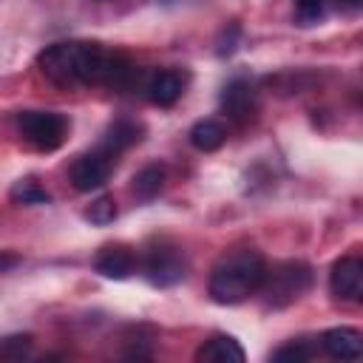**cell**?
Listing matches in <instances>:
<instances>
[{
    "mask_svg": "<svg viewBox=\"0 0 363 363\" xmlns=\"http://www.w3.org/2000/svg\"><path fill=\"white\" fill-rule=\"evenodd\" d=\"M40 71L54 85H108L128 88L136 79V65L99 43H54L37 57Z\"/></svg>",
    "mask_w": 363,
    "mask_h": 363,
    "instance_id": "cell-1",
    "label": "cell"
},
{
    "mask_svg": "<svg viewBox=\"0 0 363 363\" xmlns=\"http://www.w3.org/2000/svg\"><path fill=\"white\" fill-rule=\"evenodd\" d=\"M264 272H267V264H264L261 252H255L250 247L233 250L213 267L207 292L216 303H224V306L241 303L258 292Z\"/></svg>",
    "mask_w": 363,
    "mask_h": 363,
    "instance_id": "cell-2",
    "label": "cell"
},
{
    "mask_svg": "<svg viewBox=\"0 0 363 363\" xmlns=\"http://www.w3.org/2000/svg\"><path fill=\"white\" fill-rule=\"evenodd\" d=\"M312 286V267L303 261H284L264 272L258 292H264L269 306H286L298 301Z\"/></svg>",
    "mask_w": 363,
    "mask_h": 363,
    "instance_id": "cell-3",
    "label": "cell"
},
{
    "mask_svg": "<svg viewBox=\"0 0 363 363\" xmlns=\"http://www.w3.org/2000/svg\"><path fill=\"white\" fill-rule=\"evenodd\" d=\"M17 130L34 150L51 153L65 145L71 122L65 113H57V111H20Z\"/></svg>",
    "mask_w": 363,
    "mask_h": 363,
    "instance_id": "cell-4",
    "label": "cell"
},
{
    "mask_svg": "<svg viewBox=\"0 0 363 363\" xmlns=\"http://www.w3.org/2000/svg\"><path fill=\"white\" fill-rule=\"evenodd\" d=\"M145 275L153 286H173L187 275V258L176 244H156L145 255Z\"/></svg>",
    "mask_w": 363,
    "mask_h": 363,
    "instance_id": "cell-5",
    "label": "cell"
},
{
    "mask_svg": "<svg viewBox=\"0 0 363 363\" xmlns=\"http://www.w3.org/2000/svg\"><path fill=\"white\" fill-rule=\"evenodd\" d=\"M113 170V156L105 153L102 147L91 150V153H82L74 164H71V184L79 190V193H91V190H99L108 176Z\"/></svg>",
    "mask_w": 363,
    "mask_h": 363,
    "instance_id": "cell-6",
    "label": "cell"
},
{
    "mask_svg": "<svg viewBox=\"0 0 363 363\" xmlns=\"http://www.w3.org/2000/svg\"><path fill=\"white\" fill-rule=\"evenodd\" d=\"M221 111L227 119L238 122V125H247L250 119H255L258 113V96H255V88L250 79L244 77H235L224 85L221 91Z\"/></svg>",
    "mask_w": 363,
    "mask_h": 363,
    "instance_id": "cell-7",
    "label": "cell"
},
{
    "mask_svg": "<svg viewBox=\"0 0 363 363\" xmlns=\"http://www.w3.org/2000/svg\"><path fill=\"white\" fill-rule=\"evenodd\" d=\"M329 289L340 301H360L363 295V261L354 255H343L332 264Z\"/></svg>",
    "mask_w": 363,
    "mask_h": 363,
    "instance_id": "cell-8",
    "label": "cell"
},
{
    "mask_svg": "<svg viewBox=\"0 0 363 363\" xmlns=\"http://www.w3.org/2000/svg\"><path fill=\"white\" fill-rule=\"evenodd\" d=\"M94 269L102 278L122 281L136 269V252L128 244H105L94 258Z\"/></svg>",
    "mask_w": 363,
    "mask_h": 363,
    "instance_id": "cell-9",
    "label": "cell"
},
{
    "mask_svg": "<svg viewBox=\"0 0 363 363\" xmlns=\"http://www.w3.org/2000/svg\"><path fill=\"white\" fill-rule=\"evenodd\" d=\"M320 346L335 360H357L360 352H363V337H360L357 329L335 326V329H329V332L320 335Z\"/></svg>",
    "mask_w": 363,
    "mask_h": 363,
    "instance_id": "cell-10",
    "label": "cell"
},
{
    "mask_svg": "<svg viewBox=\"0 0 363 363\" xmlns=\"http://www.w3.org/2000/svg\"><path fill=\"white\" fill-rule=\"evenodd\" d=\"M145 91H147V96H150L153 105L170 108L184 94V74L176 71V68H162V71H156L150 77V82H147Z\"/></svg>",
    "mask_w": 363,
    "mask_h": 363,
    "instance_id": "cell-11",
    "label": "cell"
},
{
    "mask_svg": "<svg viewBox=\"0 0 363 363\" xmlns=\"http://www.w3.org/2000/svg\"><path fill=\"white\" fill-rule=\"evenodd\" d=\"M244 349L233 335H213L196 349L199 363H244Z\"/></svg>",
    "mask_w": 363,
    "mask_h": 363,
    "instance_id": "cell-12",
    "label": "cell"
},
{
    "mask_svg": "<svg viewBox=\"0 0 363 363\" xmlns=\"http://www.w3.org/2000/svg\"><path fill=\"white\" fill-rule=\"evenodd\" d=\"M139 139H142V125H139V122H133V119H116V122L108 125V130H105L99 147L116 159L122 150L133 147Z\"/></svg>",
    "mask_w": 363,
    "mask_h": 363,
    "instance_id": "cell-13",
    "label": "cell"
},
{
    "mask_svg": "<svg viewBox=\"0 0 363 363\" xmlns=\"http://www.w3.org/2000/svg\"><path fill=\"white\" fill-rule=\"evenodd\" d=\"M227 142V128L218 119H199L190 128V145L201 153H213Z\"/></svg>",
    "mask_w": 363,
    "mask_h": 363,
    "instance_id": "cell-14",
    "label": "cell"
},
{
    "mask_svg": "<svg viewBox=\"0 0 363 363\" xmlns=\"http://www.w3.org/2000/svg\"><path fill=\"white\" fill-rule=\"evenodd\" d=\"M162 187H164V167H162V164H145V167L133 176V184H130V190H133V196H136L139 201L156 199V196L162 193Z\"/></svg>",
    "mask_w": 363,
    "mask_h": 363,
    "instance_id": "cell-15",
    "label": "cell"
},
{
    "mask_svg": "<svg viewBox=\"0 0 363 363\" xmlns=\"http://www.w3.org/2000/svg\"><path fill=\"white\" fill-rule=\"evenodd\" d=\"M9 196H11L14 204H48L51 201V193L37 179H20V182H14V187H11Z\"/></svg>",
    "mask_w": 363,
    "mask_h": 363,
    "instance_id": "cell-16",
    "label": "cell"
},
{
    "mask_svg": "<svg viewBox=\"0 0 363 363\" xmlns=\"http://www.w3.org/2000/svg\"><path fill=\"white\" fill-rule=\"evenodd\" d=\"M312 357H315V346L306 340H289L272 352V360L278 363H306Z\"/></svg>",
    "mask_w": 363,
    "mask_h": 363,
    "instance_id": "cell-17",
    "label": "cell"
},
{
    "mask_svg": "<svg viewBox=\"0 0 363 363\" xmlns=\"http://www.w3.org/2000/svg\"><path fill=\"white\" fill-rule=\"evenodd\" d=\"M34 337L31 335H9L0 337V360H23L31 354Z\"/></svg>",
    "mask_w": 363,
    "mask_h": 363,
    "instance_id": "cell-18",
    "label": "cell"
},
{
    "mask_svg": "<svg viewBox=\"0 0 363 363\" xmlns=\"http://www.w3.org/2000/svg\"><path fill=\"white\" fill-rule=\"evenodd\" d=\"M85 218H88L91 224H99V227L111 224V221L116 218V201H113L111 196H99V199L91 201V207L85 210Z\"/></svg>",
    "mask_w": 363,
    "mask_h": 363,
    "instance_id": "cell-19",
    "label": "cell"
},
{
    "mask_svg": "<svg viewBox=\"0 0 363 363\" xmlns=\"http://www.w3.org/2000/svg\"><path fill=\"white\" fill-rule=\"evenodd\" d=\"M326 14V0H295V17L301 26H315Z\"/></svg>",
    "mask_w": 363,
    "mask_h": 363,
    "instance_id": "cell-20",
    "label": "cell"
},
{
    "mask_svg": "<svg viewBox=\"0 0 363 363\" xmlns=\"http://www.w3.org/2000/svg\"><path fill=\"white\" fill-rule=\"evenodd\" d=\"M20 264V255L17 252H9V250H0V272H6V269H11V267H17Z\"/></svg>",
    "mask_w": 363,
    "mask_h": 363,
    "instance_id": "cell-21",
    "label": "cell"
},
{
    "mask_svg": "<svg viewBox=\"0 0 363 363\" xmlns=\"http://www.w3.org/2000/svg\"><path fill=\"white\" fill-rule=\"evenodd\" d=\"M337 6H346V9H357L360 6V0H335Z\"/></svg>",
    "mask_w": 363,
    "mask_h": 363,
    "instance_id": "cell-22",
    "label": "cell"
}]
</instances>
